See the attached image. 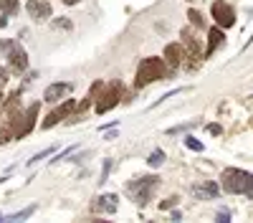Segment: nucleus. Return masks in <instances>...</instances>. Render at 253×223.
I'll return each mask as SVG.
<instances>
[{
  "instance_id": "obj_1",
  "label": "nucleus",
  "mask_w": 253,
  "mask_h": 223,
  "mask_svg": "<svg viewBox=\"0 0 253 223\" xmlns=\"http://www.w3.org/2000/svg\"><path fill=\"white\" fill-rule=\"evenodd\" d=\"M167 61L165 58H157V56H150V58H142V64L137 69V81H134V87L142 89V87H150L152 81L157 79H165L167 76Z\"/></svg>"
},
{
  "instance_id": "obj_2",
  "label": "nucleus",
  "mask_w": 253,
  "mask_h": 223,
  "mask_svg": "<svg viewBox=\"0 0 253 223\" xmlns=\"http://www.w3.org/2000/svg\"><path fill=\"white\" fill-rule=\"evenodd\" d=\"M220 180H223V190L225 193L238 195V193H246V188H248V182L253 180V175L246 173V170H238V168H228V170H223Z\"/></svg>"
},
{
  "instance_id": "obj_3",
  "label": "nucleus",
  "mask_w": 253,
  "mask_h": 223,
  "mask_svg": "<svg viewBox=\"0 0 253 223\" xmlns=\"http://www.w3.org/2000/svg\"><path fill=\"white\" fill-rule=\"evenodd\" d=\"M157 175H144V178H137L134 182H129V193L134 198L137 206H147V200L152 198L155 188H157Z\"/></svg>"
},
{
  "instance_id": "obj_4",
  "label": "nucleus",
  "mask_w": 253,
  "mask_h": 223,
  "mask_svg": "<svg viewBox=\"0 0 253 223\" xmlns=\"http://www.w3.org/2000/svg\"><path fill=\"white\" fill-rule=\"evenodd\" d=\"M122 94H124L122 81H112L107 89H101V96L96 99V114H107L109 109H114L122 101Z\"/></svg>"
},
{
  "instance_id": "obj_5",
  "label": "nucleus",
  "mask_w": 253,
  "mask_h": 223,
  "mask_svg": "<svg viewBox=\"0 0 253 223\" xmlns=\"http://www.w3.org/2000/svg\"><path fill=\"white\" fill-rule=\"evenodd\" d=\"M38 109H41V104H31L26 112H20L18 117H8V119H13V132H15V139L26 137V134H28V132L36 127Z\"/></svg>"
},
{
  "instance_id": "obj_6",
  "label": "nucleus",
  "mask_w": 253,
  "mask_h": 223,
  "mask_svg": "<svg viewBox=\"0 0 253 223\" xmlns=\"http://www.w3.org/2000/svg\"><path fill=\"white\" fill-rule=\"evenodd\" d=\"M76 112V101L74 99H63V104L61 107H56L43 122H41V127L43 130H51V127H56L58 122H63V119H71V114Z\"/></svg>"
},
{
  "instance_id": "obj_7",
  "label": "nucleus",
  "mask_w": 253,
  "mask_h": 223,
  "mask_svg": "<svg viewBox=\"0 0 253 223\" xmlns=\"http://www.w3.org/2000/svg\"><path fill=\"white\" fill-rule=\"evenodd\" d=\"M182 48H185V58L190 69H198V64L203 61V53H200V46H198V38H193V33H190L187 28L182 31Z\"/></svg>"
},
{
  "instance_id": "obj_8",
  "label": "nucleus",
  "mask_w": 253,
  "mask_h": 223,
  "mask_svg": "<svg viewBox=\"0 0 253 223\" xmlns=\"http://www.w3.org/2000/svg\"><path fill=\"white\" fill-rule=\"evenodd\" d=\"M210 15H213V20L225 31L236 23V10L230 8L228 3H223V0H218V3H213V8H210Z\"/></svg>"
},
{
  "instance_id": "obj_9",
  "label": "nucleus",
  "mask_w": 253,
  "mask_h": 223,
  "mask_svg": "<svg viewBox=\"0 0 253 223\" xmlns=\"http://www.w3.org/2000/svg\"><path fill=\"white\" fill-rule=\"evenodd\" d=\"M26 10H28V15L36 20V23H43V20L51 18V3L48 0H28Z\"/></svg>"
},
{
  "instance_id": "obj_10",
  "label": "nucleus",
  "mask_w": 253,
  "mask_h": 223,
  "mask_svg": "<svg viewBox=\"0 0 253 223\" xmlns=\"http://www.w3.org/2000/svg\"><path fill=\"white\" fill-rule=\"evenodd\" d=\"M8 61H10V69H13L15 74H23V71L28 69V53L20 48V46H13V48H10Z\"/></svg>"
},
{
  "instance_id": "obj_11",
  "label": "nucleus",
  "mask_w": 253,
  "mask_h": 223,
  "mask_svg": "<svg viewBox=\"0 0 253 223\" xmlns=\"http://www.w3.org/2000/svg\"><path fill=\"white\" fill-rule=\"evenodd\" d=\"M182 58H185L182 41H180V44H167L165 46V61H167V66H170V69H177L182 64Z\"/></svg>"
},
{
  "instance_id": "obj_12",
  "label": "nucleus",
  "mask_w": 253,
  "mask_h": 223,
  "mask_svg": "<svg viewBox=\"0 0 253 223\" xmlns=\"http://www.w3.org/2000/svg\"><path fill=\"white\" fill-rule=\"evenodd\" d=\"M117 206H119V195L109 193V195H99V198H96L94 211H96V213H114Z\"/></svg>"
},
{
  "instance_id": "obj_13",
  "label": "nucleus",
  "mask_w": 253,
  "mask_h": 223,
  "mask_svg": "<svg viewBox=\"0 0 253 223\" xmlns=\"http://www.w3.org/2000/svg\"><path fill=\"white\" fill-rule=\"evenodd\" d=\"M71 91V84H61V81H56V84H51V87H46V91H43V99L46 101H61L63 96H66Z\"/></svg>"
},
{
  "instance_id": "obj_14",
  "label": "nucleus",
  "mask_w": 253,
  "mask_h": 223,
  "mask_svg": "<svg viewBox=\"0 0 253 223\" xmlns=\"http://www.w3.org/2000/svg\"><path fill=\"white\" fill-rule=\"evenodd\" d=\"M223 28L220 26H215V28H210L208 31V48H205V53H203V58H210V56H213L215 53V48L223 44Z\"/></svg>"
},
{
  "instance_id": "obj_15",
  "label": "nucleus",
  "mask_w": 253,
  "mask_h": 223,
  "mask_svg": "<svg viewBox=\"0 0 253 223\" xmlns=\"http://www.w3.org/2000/svg\"><path fill=\"white\" fill-rule=\"evenodd\" d=\"M218 193H220L218 182H205V185H195L193 188V195L200 198V200H213V198H218Z\"/></svg>"
},
{
  "instance_id": "obj_16",
  "label": "nucleus",
  "mask_w": 253,
  "mask_h": 223,
  "mask_svg": "<svg viewBox=\"0 0 253 223\" xmlns=\"http://www.w3.org/2000/svg\"><path fill=\"white\" fill-rule=\"evenodd\" d=\"M36 213V206H28V208H23V211H18V213H10V216H5V221H26L28 216H33Z\"/></svg>"
},
{
  "instance_id": "obj_17",
  "label": "nucleus",
  "mask_w": 253,
  "mask_h": 223,
  "mask_svg": "<svg viewBox=\"0 0 253 223\" xmlns=\"http://www.w3.org/2000/svg\"><path fill=\"white\" fill-rule=\"evenodd\" d=\"M0 13H5V15L18 13V0H0Z\"/></svg>"
},
{
  "instance_id": "obj_18",
  "label": "nucleus",
  "mask_w": 253,
  "mask_h": 223,
  "mask_svg": "<svg viewBox=\"0 0 253 223\" xmlns=\"http://www.w3.org/2000/svg\"><path fill=\"white\" fill-rule=\"evenodd\" d=\"M187 18H190V23H193V26L205 28V18H203V13H200V10H190V13H187Z\"/></svg>"
},
{
  "instance_id": "obj_19",
  "label": "nucleus",
  "mask_w": 253,
  "mask_h": 223,
  "mask_svg": "<svg viewBox=\"0 0 253 223\" xmlns=\"http://www.w3.org/2000/svg\"><path fill=\"white\" fill-rule=\"evenodd\" d=\"M147 162H150L152 168H160L162 162H165V152H162V150H155V152H152L150 157H147Z\"/></svg>"
},
{
  "instance_id": "obj_20",
  "label": "nucleus",
  "mask_w": 253,
  "mask_h": 223,
  "mask_svg": "<svg viewBox=\"0 0 253 223\" xmlns=\"http://www.w3.org/2000/svg\"><path fill=\"white\" fill-rule=\"evenodd\" d=\"M182 142H185V145L193 150V152H203V142H200V139H195V137H190V134H187Z\"/></svg>"
},
{
  "instance_id": "obj_21",
  "label": "nucleus",
  "mask_w": 253,
  "mask_h": 223,
  "mask_svg": "<svg viewBox=\"0 0 253 223\" xmlns=\"http://www.w3.org/2000/svg\"><path fill=\"white\" fill-rule=\"evenodd\" d=\"M53 152H56V150H53V147H48V150H43V152H38V155H33V157L28 160V165H36V162H41V160H46V157H48V155H53Z\"/></svg>"
},
{
  "instance_id": "obj_22",
  "label": "nucleus",
  "mask_w": 253,
  "mask_h": 223,
  "mask_svg": "<svg viewBox=\"0 0 253 223\" xmlns=\"http://www.w3.org/2000/svg\"><path fill=\"white\" fill-rule=\"evenodd\" d=\"M53 28H63V31H71V20H66V18H63V20H53Z\"/></svg>"
},
{
  "instance_id": "obj_23",
  "label": "nucleus",
  "mask_w": 253,
  "mask_h": 223,
  "mask_svg": "<svg viewBox=\"0 0 253 223\" xmlns=\"http://www.w3.org/2000/svg\"><path fill=\"white\" fill-rule=\"evenodd\" d=\"M15 44L13 41H3V44H0V56H5V53H10V48H13Z\"/></svg>"
},
{
  "instance_id": "obj_24",
  "label": "nucleus",
  "mask_w": 253,
  "mask_h": 223,
  "mask_svg": "<svg viewBox=\"0 0 253 223\" xmlns=\"http://www.w3.org/2000/svg\"><path fill=\"white\" fill-rule=\"evenodd\" d=\"M5 84H8V69H3V66H0V91L5 89Z\"/></svg>"
},
{
  "instance_id": "obj_25",
  "label": "nucleus",
  "mask_w": 253,
  "mask_h": 223,
  "mask_svg": "<svg viewBox=\"0 0 253 223\" xmlns=\"http://www.w3.org/2000/svg\"><path fill=\"white\" fill-rule=\"evenodd\" d=\"M175 203H177V198H170V200H162V203H160V208H162V211H167V208H175Z\"/></svg>"
},
{
  "instance_id": "obj_26",
  "label": "nucleus",
  "mask_w": 253,
  "mask_h": 223,
  "mask_svg": "<svg viewBox=\"0 0 253 223\" xmlns=\"http://www.w3.org/2000/svg\"><path fill=\"white\" fill-rule=\"evenodd\" d=\"M220 223H225V221H230V211H218V216H215Z\"/></svg>"
},
{
  "instance_id": "obj_27",
  "label": "nucleus",
  "mask_w": 253,
  "mask_h": 223,
  "mask_svg": "<svg viewBox=\"0 0 253 223\" xmlns=\"http://www.w3.org/2000/svg\"><path fill=\"white\" fill-rule=\"evenodd\" d=\"M109 170H112V162L107 160V162H104V173H101V182H104V180H107V175H109Z\"/></svg>"
},
{
  "instance_id": "obj_28",
  "label": "nucleus",
  "mask_w": 253,
  "mask_h": 223,
  "mask_svg": "<svg viewBox=\"0 0 253 223\" xmlns=\"http://www.w3.org/2000/svg\"><path fill=\"white\" fill-rule=\"evenodd\" d=\"M208 132H210V134H220L223 127H220V125H208Z\"/></svg>"
},
{
  "instance_id": "obj_29",
  "label": "nucleus",
  "mask_w": 253,
  "mask_h": 223,
  "mask_svg": "<svg viewBox=\"0 0 253 223\" xmlns=\"http://www.w3.org/2000/svg\"><path fill=\"white\" fill-rule=\"evenodd\" d=\"M243 195H246V198H251V200H253V180H251V182H248V188H246V193H243Z\"/></svg>"
},
{
  "instance_id": "obj_30",
  "label": "nucleus",
  "mask_w": 253,
  "mask_h": 223,
  "mask_svg": "<svg viewBox=\"0 0 253 223\" xmlns=\"http://www.w3.org/2000/svg\"><path fill=\"white\" fill-rule=\"evenodd\" d=\"M8 26V18H3V15H0V28H5Z\"/></svg>"
},
{
  "instance_id": "obj_31",
  "label": "nucleus",
  "mask_w": 253,
  "mask_h": 223,
  "mask_svg": "<svg viewBox=\"0 0 253 223\" xmlns=\"http://www.w3.org/2000/svg\"><path fill=\"white\" fill-rule=\"evenodd\" d=\"M66 5H76V3H81V0H63Z\"/></svg>"
},
{
  "instance_id": "obj_32",
  "label": "nucleus",
  "mask_w": 253,
  "mask_h": 223,
  "mask_svg": "<svg viewBox=\"0 0 253 223\" xmlns=\"http://www.w3.org/2000/svg\"><path fill=\"white\" fill-rule=\"evenodd\" d=\"M0 107H3V91H0Z\"/></svg>"
},
{
  "instance_id": "obj_33",
  "label": "nucleus",
  "mask_w": 253,
  "mask_h": 223,
  "mask_svg": "<svg viewBox=\"0 0 253 223\" xmlns=\"http://www.w3.org/2000/svg\"><path fill=\"white\" fill-rule=\"evenodd\" d=\"M0 221H5V216H3V213H0Z\"/></svg>"
}]
</instances>
